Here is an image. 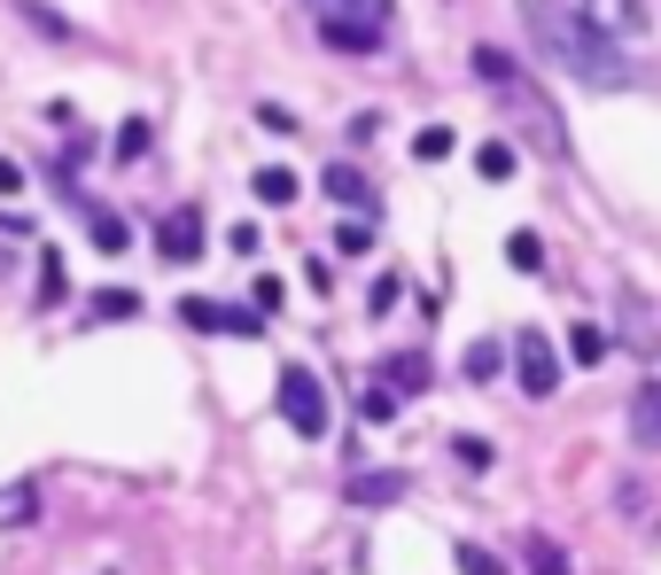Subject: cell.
I'll use <instances>...</instances> for the list:
<instances>
[{"label":"cell","instance_id":"10","mask_svg":"<svg viewBox=\"0 0 661 575\" xmlns=\"http://www.w3.org/2000/svg\"><path fill=\"white\" fill-rule=\"evenodd\" d=\"M374 381L404 404V396H421V389H429V358H421V350H397V358H381V373H374Z\"/></svg>","mask_w":661,"mask_h":575},{"label":"cell","instance_id":"6","mask_svg":"<svg viewBox=\"0 0 661 575\" xmlns=\"http://www.w3.org/2000/svg\"><path fill=\"white\" fill-rule=\"evenodd\" d=\"M156 257H172V265H195L203 257V210L195 203H180V210L156 218Z\"/></svg>","mask_w":661,"mask_h":575},{"label":"cell","instance_id":"12","mask_svg":"<svg viewBox=\"0 0 661 575\" xmlns=\"http://www.w3.org/2000/svg\"><path fill=\"white\" fill-rule=\"evenodd\" d=\"M630 436L646 451H661V381H638L630 389Z\"/></svg>","mask_w":661,"mask_h":575},{"label":"cell","instance_id":"9","mask_svg":"<svg viewBox=\"0 0 661 575\" xmlns=\"http://www.w3.org/2000/svg\"><path fill=\"white\" fill-rule=\"evenodd\" d=\"M319 39L343 47V55H374V47L389 39V24H374V16H335V24H319Z\"/></svg>","mask_w":661,"mask_h":575},{"label":"cell","instance_id":"4","mask_svg":"<svg viewBox=\"0 0 661 575\" xmlns=\"http://www.w3.org/2000/svg\"><path fill=\"white\" fill-rule=\"evenodd\" d=\"M180 319L195 326V335H265V311H241V303H218V296H187L180 303Z\"/></svg>","mask_w":661,"mask_h":575},{"label":"cell","instance_id":"26","mask_svg":"<svg viewBox=\"0 0 661 575\" xmlns=\"http://www.w3.org/2000/svg\"><path fill=\"white\" fill-rule=\"evenodd\" d=\"M335 250H343V257H366V250H374V226H366V218L335 226Z\"/></svg>","mask_w":661,"mask_h":575},{"label":"cell","instance_id":"30","mask_svg":"<svg viewBox=\"0 0 661 575\" xmlns=\"http://www.w3.org/2000/svg\"><path fill=\"white\" fill-rule=\"evenodd\" d=\"M452 451H459V467H490V444H482V436H459Z\"/></svg>","mask_w":661,"mask_h":575},{"label":"cell","instance_id":"18","mask_svg":"<svg viewBox=\"0 0 661 575\" xmlns=\"http://www.w3.org/2000/svg\"><path fill=\"white\" fill-rule=\"evenodd\" d=\"M568 358L575 366H600L607 358V335H600V326H568Z\"/></svg>","mask_w":661,"mask_h":575},{"label":"cell","instance_id":"7","mask_svg":"<svg viewBox=\"0 0 661 575\" xmlns=\"http://www.w3.org/2000/svg\"><path fill=\"white\" fill-rule=\"evenodd\" d=\"M575 16H584L600 39H615V47H623V39H638V32L653 24V9H646V0H584Z\"/></svg>","mask_w":661,"mask_h":575},{"label":"cell","instance_id":"32","mask_svg":"<svg viewBox=\"0 0 661 575\" xmlns=\"http://www.w3.org/2000/svg\"><path fill=\"white\" fill-rule=\"evenodd\" d=\"M258 125H265V133H296V117H288L281 102H265V110H258Z\"/></svg>","mask_w":661,"mask_h":575},{"label":"cell","instance_id":"19","mask_svg":"<svg viewBox=\"0 0 661 575\" xmlns=\"http://www.w3.org/2000/svg\"><path fill=\"white\" fill-rule=\"evenodd\" d=\"M459 373H467V381H490V373H499V343H490V335H482V343H467Z\"/></svg>","mask_w":661,"mask_h":575},{"label":"cell","instance_id":"3","mask_svg":"<svg viewBox=\"0 0 661 575\" xmlns=\"http://www.w3.org/2000/svg\"><path fill=\"white\" fill-rule=\"evenodd\" d=\"M273 396H281V421H288L296 436H311V444L327 436V389H319L311 366H281V389H273Z\"/></svg>","mask_w":661,"mask_h":575},{"label":"cell","instance_id":"31","mask_svg":"<svg viewBox=\"0 0 661 575\" xmlns=\"http://www.w3.org/2000/svg\"><path fill=\"white\" fill-rule=\"evenodd\" d=\"M0 195H24V163L16 156H0Z\"/></svg>","mask_w":661,"mask_h":575},{"label":"cell","instance_id":"8","mask_svg":"<svg viewBox=\"0 0 661 575\" xmlns=\"http://www.w3.org/2000/svg\"><path fill=\"white\" fill-rule=\"evenodd\" d=\"M404 490H412L404 467H374V474H351V482H343V498H351V506H397Z\"/></svg>","mask_w":661,"mask_h":575},{"label":"cell","instance_id":"16","mask_svg":"<svg viewBox=\"0 0 661 575\" xmlns=\"http://www.w3.org/2000/svg\"><path fill=\"white\" fill-rule=\"evenodd\" d=\"M311 16H319V24H335V16H374V24H389V0H311Z\"/></svg>","mask_w":661,"mask_h":575},{"label":"cell","instance_id":"25","mask_svg":"<svg viewBox=\"0 0 661 575\" xmlns=\"http://www.w3.org/2000/svg\"><path fill=\"white\" fill-rule=\"evenodd\" d=\"M148 156V117H125V133H117V163H140Z\"/></svg>","mask_w":661,"mask_h":575},{"label":"cell","instance_id":"28","mask_svg":"<svg viewBox=\"0 0 661 575\" xmlns=\"http://www.w3.org/2000/svg\"><path fill=\"white\" fill-rule=\"evenodd\" d=\"M358 413H366V421H397V396H389L381 381H366V396H358Z\"/></svg>","mask_w":661,"mask_h":575},{"label":"cell","instance_id":"20","mask_svg":"<svg viewBox=\"0 0 661 575\" xmlns=\"http://www.w3.org/2000/svg\"><path fill=\"white\" fill-rule=\"evenodd\" d=\"M475 172H482V180H506V172H514V148H506V140H482V148H475Z\"/></svg>","mask_w":661,"mask_h":575},{"label":"cell","instance_id":"24","mask_svg":"<svg viewBox=\"0 0 661 575\" xmlns=\"http://www.w3.org/2000/svg\"><path fill=\"white\" fill-rule=\"evenodd\" d=\"M452 148H459V140H452V125H429L421 140H412V156H421V163H444Z\"/></svg>","mask_w":661,"mask_h":575},{"label":"cell","instance_id":"27","mask_svg":"<svg viewBox=\"0 0 661 575\" xmlns=\"http://www.w3.org/2000/svg\"><path fill=\"white\" fill-rule=\"evenodd\" d=\"M39 303H62V257L39 250Z\"/></svg>","mask_w":661,"mask_h":575},{"label":"cell","instance_id":"11","mask_svg":"<svg viewBox=\"0 0 661 575\" xmlns=\"http://www.w3.org/2000/svg\"><path fill=\"white\" fill-rule=\"evenodd\" d=\"M87 241H94L102 257H125V250H133V226H125L110 203H87Z\"/></svg>","mask_w":661,"mask_h":575},{"label":"cell","instance_id":"22","mask_svg":"<svg viewBox=\"0 0 661 575\" xmlns=\"http://www.w3.org/2000/svg\"><path fill=\"white\" fill-rule=\"evenodd\" d=\"M529 575H568V552L552 537H529Z\"/></svg>","mask_w":661,"mask_h":575},{"label":"cell","instance_id":"17","mask_svg":"<svg viewBox=\"0 0 661 575\" xmlns=\"http://www.w3.org/2000/svg\"><path fill=\"white\" fill-rule=\"evenodd\" d=\"M16 16H24L32 32H47V39H78V24H62V16L47 9V0H16Z\"/></svg>","mask_w":661,"mask_h":575},{"label":"cell","instance_id":"21","mask_svg":"<svg viewBox=\"0 0 661 575\" xmlns=\"http://www.w3.org/2000/svg\"><path fill=\"white\" fill-rule=\"evenodd\" d=\"M87 311H94V319H133V311H140V296H133V288H102Z\"/></svg>","mask_w":661,"mask_h":575},{"label":"cell","instance_id":"2","mask_svg":"<svg viewBox=\"0 0 661 575\" xmlns=\"http://www.w3.org/2000/svg\"><path fill=\"white\" fill-rule=\"evenodd\" d=\"M475 78H482V87H490V94L506 102V117L522 125V140H529L537 156H552V163L568 156L560 110H552V102H545V94L529 87V78H522V62H514V55H499V47H475Z\"/></svg>","mask_w":661,"mask_h":575},{"label":"cell","instance_id":"15","mask_svg":"<svg viewBox=\"0 0 661 575\" xmlns=\"http://www.w3.org/2000/svg\"><path fill=\"white\" fill-rule=\"evenodd\" d=\"M250 195H258L265 210H281V203H296V172H281V163H265V172L250 180Z\"/></svg>","mask_w":661,"mask_h":575},{"label":"cell","instance_id":"23","mask_svg":"<svg viewBox=\"0 0 661 575\" xmlns=\"http://www.w3.org/2000/svg\"><path fill=\"white\" fill-rule=\"evenodd\" d=\"M506 265H514V273H537V265H545V241H537V233H514V241H506Z\"/></svg>","mask_w":661,"mask_h":575},{"label":"cell","instance_id":"5","mask_svg":"<svg viewBox=\"0 0 661 575\" xmlns=\"http://www.w3.org/2000/svg\"><path fill=\"white\" fill-rule=\"evenodd\" d=\"M514 373H522L529 396H552L560 389V350H552L545 326H522V335H514Z\"/></svg>","mask_w":661,"mask_h":575},{"label":"cell","instance_id":"1","mask_svg":"<svg viewBox=\"0 0 661 575\" xmlns=\"http://www.w3.org/2000/svg\"><path fill=\"white\" fill-rule=\"evenodd\" d=\"M522 32H529V47L545 55V62H560L568 78H584V87H600V94H615V87H630V62H623V47L615 39H600L584 16L568 9V0H522Z\"/></svg>","mask_w":661,"mask_h":575},{"label":"cell","instance_id":"14","mask_svg":"<svg viewBox=\"0 0 661 575\" xmlns=\"http://www.w3.org/2000/svg\"><path fill=\"white\" fill-rule=\"evenodd\" d=\"M24 521H39V482L0 490V529H24Z\"/></svg>","mask_w":661,"mask_h":575},{"label":"cell","instance_id":"29","mask_svg":"<svg viewBox=\"0 0 661 575\" xmlns=\"http://www.w3.org/2000/svg\"><path fill=\"white\" fill-rule=\"evenodd\" d=\"M452 560H459V575H506L499 560H490V552H482V544H459Z\"/></svg>","mask_w":661,"mask_h":575},{"label":"cell","instance_id":"13","mask_svg":"<svg viewBox=\"0 0 661 575\" xmlns=\"http://www.w3.org/2000/svg\"><path fill=\"white\" fill-rule=\"evenodd\" d=\"M319 187L335 195L343 210H358V218L374 210V187H366V172H358V163H327V180H319Z\"/></svg>","mask_w":661,"mask_h":575}]
</instances>
